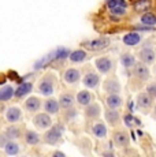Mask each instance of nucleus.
I'll return each mask as SVG.
<instances>
[{"label": "nucleus", "mask_w": 156, "mask_h": 157, "mask_svg": "<svg viewBox=\"0 0 156 157\" xmlns=\"http://www.w3.org/2000/svg\"><path fill=\"white\" fill-rule=\"evenodd\" d=\"M63 137V127L60 124H52L48 130H45L43 135V142L51 146H56L62 142Z\"/></svg>", "instance_id": "nucleus-1"}, {"label": "nucleus", "mask_w": 156, "mask_h": 157, "mask_svg": "<svg viewBox=\"0 0 156 157\" xmlns=\"http://www.w3.org/2000/svg\"><path fill=\"white\" fill-rule=\"evenodd\" d=\"M55 86H56V78L52 74H45L40 81H38L37 90L45 97H51L55 92Z\"/></svg>", "instance_id": "nucleus-2"}, {"label": "nucleus", "mask_w": 156, "mask_h": 157, "mask_svg": "<svg viewBox=\"0 0 156 157\" xmlns=\"http://www.w3.org/2000/svg\"><path fill=\"white\" fill-rule=\"evenodd\" d=\"M154 101H155V98L151 94H148L146 92L138 93L136 97V105L141 112H148V111L154 109V105H155Z\"/></svg>", "instance_id": "nucleus-3"}, {"label": "nucleus", "mask_w": 156, "mask_h": 157, "mask_svg": "<svg viewBox=\"0 0 156 157\" xmlns=\"http://www.w3.org/2000/svg\"><path fill=\"white\" fill-rule=\"evenodd\" d=\"M107 8L111 15L121 18L127 13V3L126 0H107Z\"/></svg>", "instance_id": "nucleus-4"}, {"label": "nucleus", "mask_w": 156, "mask_h": 157, "mask_svg": "<svg viewBox=\"0 0 156 157\" xmlns=\"http://www.w3.org/2000/svg\"><path fill=\"white\" fill-rule=\"evenodd\" d=\"M33 124L37 130H41V131H45L52 126V119H51V115L47 112H40L36 113L34 117H33Z\"/></svg>", "instance_id": "nucleus-5"}, {"label": "nucleus", "mask_w": 156, "mask_h": 157, "mask_svg": "<svg viewBox=\"0 0 156 157\" xmlns=\"http://www.w3.org/2000/svg\"><path fill=\"white\" fill-rule=\"evenodd\" d=\"M133 75L136 79L140 81V82H146V81L149 79V77H151V71H149L148 64L142 63L141 60L137 62L133 67Z\"/></svg>", "instance_id": "nucleus-6"}, {"label": "nucleus", "mask_w": 156, "mask_h": 157, "mask_svg": "<svg viewBox=\"0 0 156 157\" xmlns=\"http://www.w3.org/2000/svg\"><path fill=\"white\" fill-rule=\"evenodd\" d=\"M95 66L100 74H110L114 70V60L110 56H100L95 60Z\"/></svg>", "instance_id": "nucleus-7"}, {"label": "nucleus", "mask_w": 156, "mask_h": 157, "mask_svg": "<svg viewBox=\"0 0 156 157\" xmlns=\"http://www.w3.org/2000/svg\"><path fill=\"white\" fill-rule=\"evenodd\" d=\"M22 117H23L22 111H21V108L15 107V105L8 107L7 109H6V112H4L6 122L10 123V124H17V123H19L21 120H22Z\"/></svg>", "instance_id": "nucleus-8"}, {"label": "nucleus", "mask_w": 156, "mask_h": 157, "mask_svg": "<svg viewBox=\"0 0 156 157\" xmlns=\"http://www.w3.org/2000/svg\"><path fill=\"white\" fill-rule=\"evenodd\" d=\"M138 57H140V60L142 63L151 66V64H154V63L156 62V51L151 47V45H146V47H144V48H141L140 49Z\"/></svg>", "instance_id": "nucleus-9"}, {"label": "nucleus", "mask_w": 156, "mask_h": 157, "mask_svg": "<svg viewBox=\"0 0 156 157\" xmlns=\"http://www.w3.org/2000/svg\"><path fill=\"white\" fill-rule=\"evenodd\" d=\"M104 119L112 127H116V126L121 124L122 122V116L119 113V109H111V108L107 107L106 111H104Z\"/></svg>", "instance_id": "nucleus-10"}, {"label": "nucleus", "mask_w": 156, "mask_h": 157, "mask_svg": "<svg viewBox=\"0 0 156 157\" xmlns=\"http://www.w3.org/2000/svg\"><path fill=\"white\" fill-rule=\"evenodd\" d=\"M121 83L116 78L111 77V78H107L106 81L103 82V90L107 93V94H121Z\"/></svg>", "instance_id": "nucleus-11"}, {"label": "nucleus", "mask_w": 156, "mask_h": 157, "mask_svg": "<svg viewBox=\"0 0 156 157\" xmlns=\"http://www.w3.org/2000/svg\"><path fill=\"white\" fill-rule=\"evenodd\" d=\"M112 141L116 147H127L130 144V137L125 130H116L112 134Z\"/></svg>", "instance_id": "nucleus-12"}, {"label": "nucleus", "mask_w": 156, "mask_h": 157, "mask_svg": "<svg viewBox=\"0 0 156 157\" xmlns=\"http://www.w3.org/2000/svg\"><path fill=\"white\" fill-rule=\"evenodd\" d=\"M101 115V107L97 102H91L89 105L84 107V116L88 120H95Z\"/></svg>", "instance_id": "nucleus-13"}, {"label": "nucleus", "mask_w": 156, "mask_h": 157, "mask_svg": "<svg viewBox=\"0 0 156 157\" xmlns=\"http://www.w3.org/2000/svg\"><path fill=\"white\" fill-rule=\"evenodd\" d=\"M82 83L88 89H96L100 85V77L99 74H96L95 71H88L82 78Z\"/></svg>", "instance_id": "nucleus-14"}, {"label": "nucleus", "mask_w": 156, "mask_h": 157, "mask_svg": "<svg viewBox=\"0 0 156 157\" xmlns=\"http://www.w3.org/2000/svg\"><path fill=\"white\" fill-rule=\"evenodd\" d=\"M43 109L44 112L49 115H56L62 108L60 104H59V100H56L55 97H47V100L43 102Z\"/></svg>", "instance_id": "nucleus-15"}, {"label": "nucleus", "mask_w": 156, "mask_h": 157, "mask_svg": "<svg viewBox=\"0 0 156 157\" xmlns=\"http://www.w3.org/2000/svg\"><path fill=\"white\" fill-rule=\"evenodd\" d=\"M63 79H64V82H67L68 85H76L81 79V71L74 67L67 68V70L63 72Z\"/></svg>", "instance_id": "nucleus-16"}, {"label": "nucleus", "mask_w": 156, "mask_h": 157, "mask_svg": "<svg viewBox=\"0 0 156 157\" xmlns=\"http://www.w3.org/2000/svg\"><path fill=\"white\" fill-rule=\"evenodd\" d=\"M41 100L38 97H36V96H32V97L26 98L25 100V104H23V107H25V111H28V112L30 113H37L38 111L41 109Z\"/></svg>", "instance_id": "nucleus-17"}, {"label": "nucleus", "mask_w": 156, "mask_h": 157, "mask_svg": "<svg viewBox=\"0 0 156 157\" xmlns=\"http://www.w3.org/2000/svg\"><path fill=\"white\" fill-rule=\"evenodd\" d=\"M74 101H77L74 93L71 92H63L60 96H59V104H60L62 109H68V108H73Z\"/></svg>", "instance_id": "nucleus-18"}, {"label": "nucleus", "mask_w": 156, "mask_h": 157, "mask_svg": "<svg viewBox=\"0 0 156 157\" xmlns=\"http://www.w3.org/2000/svg\"><path fill=\"white\" fill-rule=\"evenodd\" d=\"M122 41L127 47H136L142 41V36L138 32H129L122 37Z\"/></svg>", "instance_id": "nucleus-19"}, {"label": "nucleus", "mask_w": 156, "mask_h": 157, "mask_svg": "<svg viewBox=\"0 0 156 157\" xmlns=\"http://www.w3.org/2000/svg\"><path fill=\"white\" fill-rule=\"evenodd\" d=\"M23 140H25L26 145H29V146H36V145L41 142V137L38 135V132L29 128L25 130V132H23Z\"/></svg>", "instance_id": "nucleus-20"}, {"label": "nucleus", "mask_w": 156, "mask_h": 157, "mask_svg": "<svg viewBox=\"0 0 156 157\" xmlns=\"http://www.w3.org/2000/svg\"><path fill=\"white\" fill-rule=\"evenodd\" d=\"M76 98H77V102L81 107H86V105H89L91 102H93V94H92L89 90H81V92H78Z\"/></svg>", "instance_id": "nucleus-21"}, {"label": "nucleus", "mask_w": 156, "mask_h": 157, "mask_svg": "<svg viewBox=\"0 0 156 157\" xmlns=\"http://www.w3.org/2000/svg\"><path fill=\"white\" fill-rule=\"evenodd\" d=\"M106 104L111 109H119L123 104V100H122L121 94H118V93L116 94H108L106 97Z\"/></svg>", "instance_id": "nucleus-22"}, {"label": "nucleus", "mask_w": 156, "mask_h": 157, "mask_svg": "<svg viewBox=\"0 0 156 157\" xmlns=\"http://www.w3.org/2000/svg\"><path fill=\"white\" fill-rule=\"evenodd\" d=\"M152 7V0H136L133 3V10L138 14L148 13Z\"/></svg>", "instance_id": "nucleus-23"}, {"label": "nucleus", "mask_w": 156, "mask_h": 157, "mask_svg": "<svg viewBox=\"0 0 156 157\" xmlns=\"http://www.w3.org/2000/svg\"><path fill=\"white\" fill-rule=\"evenodd\" d=\"M14 96H15V89H14V86L6 85V86L0 87V102L10 101Z\"/></svg>", "instance_id": "nucleus-24"}, {"label": "nucleus", "mask_w": 156, "mask_h": 157, "mask_svg": "<svg viewBox=\"0 0 156 157\" xmlns=\"http://www.w3.org/2000/svg\"><path fill=\"white\" fill-rule=\"evenodd\" d=\"M33 90V83L32 82H23L15 89V97L17 98H23Z\"/></svg>", "instance_id": "nucleus-25"}, {"label": "nucleus", "mask_w": 156, "mask_h": 157, "mask_svg": "<svg viewBox=\"0 0 156 157\" xmlns=\"http://www.w3.org/2000/svg\"><path fill=\"white\" fill-rule=\"evenodd\" d=\"M140 22H141V25H142V26H149V28H155V26H156V14L151 13V11L141 14V17H140Z\"/></svg>", "instance_id": "nucleus-26"}, {"label": "nucleus", "mask_w": 156, "mask_h": 157, "mask_svg": "<svg viewBox=\"0 0 156 157\" xmlns=\"http://www.w3.org/2000/svg\"><path fill=\"white\" fill-rule=\"evenodd\" d=\"M92 134L96 138H106L107 137V126L103 122H96L92 124Z\"/></svg>", "instance_id": "nucleus-27"}, {"label": "nucleus", "mask_w": 156, "mask_h": 157, "mask_svg": "<svg viewBox=\"0 0 156 157\" xmlns=\"http://www.w3.org/2000/svg\"><path fill=\"white\" fill-rule=\"evenodd\" d=\"M136 63H137L136 62V57H134L133 53L126 52V53H122V55H121V64L125 68H127V70L133 68Z\"/></svg>", "instance_id": "nucleus-28"}, {"label": "nucleus", "mask_w": 156, "mask_h": 157, "mask_svg": "<svg viewBox=\"0 0 156 157\" xmlns=\"http://www.w3.org/2000/svg\"><path fill=\"white\" fill-rule=\"evenodd\" d=\"M3 150H4V153L7 156H17L18 153H19V150H21V146H19V144H18L15 140H10Z\"/></svg>", "instance_id": "nucleus-29"}, {"label": "nucleus", "mask_w": 156, "mask_h": 157, "mask_svg": "<svg viewBox=\"0 0 156 157\" xmlns=\"http://www.w3.org/2000/svg\"><path fill=\"white\" fill-rule=\"evenodd\" d=\"M108 45H110V40H108V38L101 37V38H97V40L91 41L89 48H91L92 51H101V49H106Z\"/></svg>", "instance_id": "nucleus-30"}, {"label": "nucleus", "mask_w": 156, "mask_h": 157, "mask_svg": "<svg viewBox=\"0 0 156 157\" xmlns=\"http://www.w3.org/2000/svg\"><path fill=\"white\" fill-rule=\"evenodd\" d=\"M88 57L86 52L84 49H76V51H71L70 56H68V60L71 63H82L84 60Z\"/></svg>", "instance_id": "nucleus-31"}, {"label": "nucleus", "mask_w": 156, "mask_h": 157, "mask_svg": "<svg viewBox=\"0 0 156 157\" xmlns=\"http://www.w3.org/2000/svg\"><path fill=\"white\" fill-rule=\"evenodd\" d=\"M4 132L8 135V138H10V140H17V138H19L21 135H22V128H21L19 126L11 124V126H8V127L6 128Z\"/></svg>", "instance_id": "nucleus-32"}, {"label": "nucleus", "mask_w": 156, "mask_h": 157, "mask_svg": "<svg viewBox=\"0 0 156 157\" xmlns=\"http://www.w3.org/2000/svg\"><path fill=\"white\" fill-rule=\"evenodd\" d=\"M77 109H74L73 108H68V109H63V119H64V122H71V120H74L77 117Z\"/></svg>", "instance_id": "nucleus-33"}, {"label": "nucleus", "mask_w": 156, "mask_h": 157, "mask_svg": "<svg viewBox=\"0 0 156 157\" xmlns=\"http://www.w3.org/2000/svg\"><path fill=\"white\" fill-rule=\"evenodd\" d=\"M145 92L148 94H151L154 98H156V81H152L151 83H148L145 87Z\"/></svg>", "instance_id": "nucleus-34"}, {"label": "nucleus", "mask_w": 156, "mask_h": 157, "mask_svg": "<svg viewBox=\"0 0 156 157\" xmlns=\"http://www.w3.org/2000/svg\"><path fill=\"white\" fill-rule=\"evenodd\" d=\"M123 122H125V124L127 126V127H133V124H134V116L133 115H130V113H126L125 116H123Z\"/></svg>", "instance_id": "nucleus-35"}, {"label": "nucleus", "mask_w": 156, "mask_h": 157, "mask_svg": "<svg viewBox=\"0 0 156 157\" xmlns=\"http://www.w3.org/2000/svg\"><path fill=\"white\" fill-rule=\"evenodd\" d=\"M8 141H10L8 135L6 132H0V149H4V146L8 144Z\"/></svg>", "instance_id": "nucleus-36"}, {"label": "nucleus", "mask_w": 156, "mask_h": 157, "mask_svg": "<svg viewBox=\"0 0 156 157\" xmlns=\"http://www.w3.org/2000/svg\"><path fill=\"white\" fill-rule=\"evenodd\" d=\"M51 157H67V156H66L63 152H60V150H55V152L51 155Z\"/></svg>", "instance_id": "nucleus-37"}, {"label": "nucleus", "mask_w": 156, "mask_h": 157, "mask_svg": "<svg viewBox=\"0 0 156 157\" xmlns=\"http://www.w3.org/2000/svg\"><path fill=\"white\" fill-rule=\"evenodd\" d=\"M101 157H115V155H114L111 150H107V152H104L103 155H101Z\"/></svg>", "instance_id": "nucleus-38"}, {"label": "nucleus", "mask_w": 156, "mask_h": 157, "mask_svg": "<svg viewBox=\"0 0 156 157\" xmlns=\"http://www.w3.org/2000/svg\"><path fill=\"white\" fill-rule=\"evenodd\" d=\"M154 117L156 119V104L154 105Z\"/></svg>", "instance_id": "nucleus-39"}, {"label": "nucleus", "mask_w": 156, "mask_h": 157, "mask_svg": "<svg viewBox=\"0 0 156 157\" xmlns=\"http://www.w3.org/2000/svg\"><path fill=\"white\" fill-rule=\"evenodd\" d=\"M154 71H155V74H156V63H155V67H154Z\"/></svg>", "instance_id": "nucleus-40"}, {"label": "nucleus", "mask_w": 156, "mask_h": 157, "mask_svg": "<svg viewBox=\"0 0 156 157\" xmlns=\"http://www.w3.org/2000/svg\"><path fill=\"white\" fill-rule=\"evenodd\" d=\"M0 156H2V152H0Z\"/></svg>", "instance_id": "nucleus-41"}, {"label": "nucleus", "mask_w": 156, "mask_h": 157, "mask_svg": "<svg viewBox=\"0 0 156 157\" xmlns=\"http://www.w3.org/2000/svg\"><path fill=\"white\" fill-rule=\"evenodd\" d=\"M22 157H26V156H22Z\"/></svg>", "instance_id": "nucleus-42"}]
</instances>
